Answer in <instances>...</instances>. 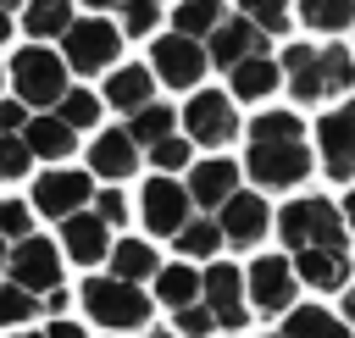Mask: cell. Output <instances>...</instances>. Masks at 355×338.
Instances as JSON below:
<instances>
[{"mask_svg":"<svg viewBox=\"0 0 355 338\" xmlns=\"http://www.w3.org/2000/svg\"><path fill=\"white\" fill-rule=\"evenodd\" d=\"M83 310H89V321H100L105 332H133V327H144L150 321V299H144V288H133V283H116V277H89L83 283Z\"/></svg>","mask_w":355,"mask_h":338,"instance_id":"5","label":"cell"},{"mask_svg":"<svg viewBox=\"0 0 355 338\" xmlns=\"http://www.w3.org/2000/svg\"><path fill=\"white\" fill-rule=\"evenodd\" d=\"M83 6H94V11H111V6H122V0H83Z\"/></svg>","mask_w":355,"mask_h":338,"instance_id":"44","label":"cell"},{"mask_svg":"<svg viewBox=\"0 0 355 338\" xmlns=\"http://www.w3.org/2000/svg\"><path fill=\"white\" fill-rule=\"evenodd\" d=\"M39 338H89V332H83L78 321H67V316H55V321H50V327H44Z\"/></svg>","mask_w":355,"mask_h":338,"instance_id":"40","label":"cell"},{"mask_svg":"<svg viewBox=\"0 0 355 338\" xmlns=\"http://www.w3.org/2000/svg\"><path fill=\"white\" fill-rule=\"evenodd\" d=\"M61 44H67V66L89 78V72H105V66L116 61L122 33H116L105 17H83V22H72V28L61 33Z\"/></svg>","mask_w":355,"mask_h":338,"instance_id":"13","label":"cell"},{"mask_svg":"<svg viewBox=\"0 0 355 338\" xmlns=\"http://www.w3.org/2000/svg\"><path fill=\"white\" fill-rule=\"evenodd\" d=\"M277 78H283L294 105H338V100L355 94V55L338 39H327V44H288L277 55Z\"/></svg>","mask_w":355,"mask_h":338,"instance_id":"3","label":"cell"},{"mask_svg":"<svg viewBox=\"0 0 355 338\" xmlns=\"http://www.w3.org/2000/svg\"><path fill=\"white\" fill-rule=\"evenodd\" d=\"M155 299L178 316V310H189L194 299H200V272L189 266V260H172V266H161L155 272Z\"/></svg>","mask_w":355,"mask_h":338,"instance_id":"25","label":"cell"},{"mask_svg":"<svg viewBox=\"0 0 355 338\" xmlns=\"http://www.w3.org/2000/svg\"><path fill=\"white\" fill-rule=\"evenodd\" d=\"M6 255H11V244H6V238H0V272H6Z\"/></svg>","mask_w":355,"mask_h":338,"instance_id":"45","label":"cell"},{"mask_svg":"<svg viewBox=\"0 0 355 338\" xmlns=\"http://www.w3.org/2000/svg\"><path fill=\"white\" fill-rule=\"evenodd\" d=\"M316 150H311V127L294 111H261L250 122L244 139V172L255 183V194H288L311 177Z\"/></svg>","mask_w":355,"mask_h":338,"instance_id":"2","label":"cell"},{"mask_svg":"<svg viewBox=\"0 0 355 338\" xmlns=\"http://www.w3.org/2000/svg\"><path fill=\"white\" fill-rule=\"evenodd\" d=\"M28 127V111L17 100H0V133H22Z\"/></svg>","mask_w":355,"mask_h":338,"instance_id":"39","label":"cell"},{"mask_svg":"<svg viewBox=\"0 0 355 338\" xmlns=\"http://www.w3.org/2000/svg\"><path fill=\"white\" fill-rule=\"evenodd\" d=\"M122 133L139 144V155H150L155 144L178 139V111H172V105H161V100H150L144 111H133V116H128V127H122Z\"/></svg>","mask_w":355,"mask_h":338,"instance_id":"22","label":"cell"},{"mask_svg":"<svg viewBox=\"0 0 355 338\" xmlns=\"http://www.w3.org/2000/svg\"><path fill=\"white\" fill-rule=\"evenodd\" d=\"M272 89H283V78H277V55H255V61H244V66H233L227 72V100H266Z\"/></svg>","mask_w":355,"mask_h":338,"instance_id":"21","label":"cell"},{"mask_svg":"<svg viewBox=\"0 0 355 338\" xmlns=\"http://www.w3.org/2000/svg\"><path fill=\"white\" fill-rule=\"evenodd\" d=\"M311 150H316V166H322L333 183H344V188L355 183V94L322 111Z\"/></svg>","mask_w":355,"mask_h":338,"instance_id":"6","label":"cell"},{"mask_svg":"<svg viewBox=\"0 0 355 338\" xmlns=\"http://www.w3.org/2000/svg\"><path fill=\"white\" fill-rule=\"evenodd\" d=\"M211 222H216V233H222V249H255V244L266 238V227H272V205H266V194L239 188V194H227V199L211 211Z\"/></svg>","mask_w":355,"mask_h":338,"instance_id":"9","label":"cell"},{"mask_svg":"<svg viewBox=\"0 0 355 338\" xmlns=\"http://www.w3.org/2000/svg\"><path fill=\"white\" fill-rule=\"evenodd\" d=\"M349 255H355V244H349Z\"/></svg>","mask_w":355,"mask_h":338,"instance_id":"51","label":"cell"},{"mask_svg":"<svg viewBox=\"0 0 355 338\" xmlns=\"http://www.w3.org/2000/svg\"><path fill=\"white\" fill-rule=\"evenodd\" d=\"M172 244H178V255H222V233L211 216H189Z\"/></svg>","mask_w":355,"mask_h":338,"instance_id":"32","label":"cell"},{"mask_svg":"<svg viewBox=\"0 0 355 338\" xmlns=\"http://www.w3.org/2000/svg\"><path fill=\"white\" fill-rule=\"evenodd\" d=\"M6 39H11V17L0 11V44H6Z\"/></svg>","mask_w":355,"mask_h":338,"instance_id":"43","label":"cell"},{"mask_svg":"<svg viewBox=\"0 0 355 338\" xmlns=\"http://www.w3.org/2000/svg\"><path fill=\"white\" fill-rule=\"evenodd\" d=\"M338 321H344V327H349V332H355V283H349V288H344V316H338Z\"/></svg>","mask_w":355,"mask_h":338,"instance_id":"42","label":"cell"},{"mask_svg":"<svg viewBox=\"0 0 355 338\" xmlns=\"http://www.w3.org/2000/svg\"><path fill=\"white\" fill-rule=\"evenodd\" d=\"M67 28H72V0H28V11H22V33L50 39V33H67Z\"/></svg>","mask_w":355,"mask_h":338,"instance_id":"29","label":"cell"},{"mask_svg":"<svg viewBox=\"0 0 355 338\" xmlns=\"http://www.w3.org/2000/svg\"><path fill=\"white\" fill-rule=\"evenodd\" d=\"M139 144L122 133V127H105V133H94V144H89V172L94 177H105V183H122V177H133L139 172Z\"/></svg>","mask_w":355,"mask_h":338,"instance_id":"18","label":"cell"},{"mask_svg":"<svg viewBox=\"0 0 355 338\" xmlns=\"http://www.w3.org/2000/svg\"><path fill=\"white\" fill-rule=\"evenodd\" d=\"M0 89H6V72H0Z\"/></svg>","mask_w":355,"mask_h":338,"instance_id":"49","label":"cell"},{"mask_svg":"<svg viewBox=\"0 0 355 338\" xmlns=\"http://www.w3.org/2000/svg\"><path fill=\"white\" fill-rule=\"evenodd\" d=\"M211 72V61H205V44H194V39H183V33H161L155 39V50H150V78H161L166 89H200V78Z\"/></svg>","mask_w":355,"mask_h":338,"instance_id":"12","label":"cell"},{"mask_svg":"<svg viewBox=\"0 0 355 338\" xmlns=\"http://www.w3.org/2000/svg\"><path fill=\"white\" fill-rule=\"evenodd\" d=\"M6 283L11 288H22V294H55L61 288V249L50 244V238H22V244H11V255H6Z\"/></svg>","mask_w":355,"mask_h":338,"instance_id":"11","label":"cell"},{"mask_svg":"<svg viewBox=\"0 0 355 338\" xmlns=\"http://www.w3.org/2000/svg\"><path fill=\"white\" fill-rule=\"evenodd\" d=\"M11 6H17V0H0V11H6V17H11Z\"/></svg>","mask_w":355,"mask_h":338,"instance_id":"46","label":"cell"},{"mask_svg":"<svg viewBox=\"0 0 355 338\" xmlns=\"http://www.w3.org/2000/svg\"><path fill=\"white\" fill-rule=\"evenodd\" d=\"M294 17L311 33H344L355 28V0H294Z\"/></svg>","mask_w":355,"mask_h":338,"instance_id":"28","label":"cell"},{"mask_svg":"<svg viewBox=\"0 0 355 338\" xmlns=\"http://www.w3.org/2000/svg\"><path fill=\"white\" fill-rule=\"evenodd\" d=\"M255 55H272V39H266L261 28H250L239 11L222 17V22L211 28V39H205V61L222 66V72H233V66H244V61H255Z\"/></svg>","mask_w":355,"mask_h":338,"instance_id":"14","label":"cell"},{"mask_svg":"<svg viewBox=\"0 0 355 338\" xmlns=\"http://www.w3.org/2000/svg\"><path fill=\"white\" fill-rule=\"evenodd\" d=\"M50 116H55L67 133L94 127V122H100V94H89V89H67V94H61V105H55Z\"/></svg>","mask_w":355,"mask_h":338,"instance_id":"31","label":"cell"},{"mask_svg":"<svg viewBox=\"0 0 355 338\" xmlns=\"http://www.w3.org/2000/svg\"><path fill=\"white\" fill-rule=\"evenodd\" d=\"M349 55H355V50H349Z\"/></svg>","mask_w":355,"mask_h":338,"instance_id":"52","label":"cell"},{"mask_svg":"<svg viewBox=\"0 0 355 338\" xmlns=\"http://www.w3.org/2000/svg\"><path fill=\"white\" fill-rule=\"evenodd\" d=\"M11 338H39V332H11Z\"/></svg>","mask_w":355,"mask_h":338,"instance_id":"48","label":"cell"},{"mask_svg":"<svg viewBox=\"0 0 355 338\" xmlns=\"http://www.w3.org/2000/svg\"><path fill=\"white\" fill-rule=\"evenodd\" d=\"M222 17H227V11H222V0H178V6H172V33H183V39L205 44V39H211V28H216Z\"/></svg>","mask_w":355,"mask_h":338,"instance_id":"27","label":"cell"},{"mask_svg":"<svg viewBox=\"0 0 355 338\" xmlns=\"http://www.w3.org/2000/svg\"><path fill=\"white\" fill-rule=\"evenodd\" d=\"M28 227H33V211H28L22 199H0V238H6V244H22Z\"/></svg>","mask_w":355,"mask_h":338,"instance_id":"35","label":"cell"},{"mask_svg":"<svg viewBox=\"0 0 355 338\" xmlns=\"http://www.w3.org/2000/svg\"><path fill=\"white\" fill-rule=\"evenodd\" d=\"M277 238L288 249L300 288H311V294H344L349 288L355 255H349V233H344V216L333 199H322V194L288 199L277 211Z\"/></svg>","mask_w":355,"mask_h":338,"instance_id":"1","label":"cell"},{"mask_svg":"<svg viewBox=\"0 0 355 338\" xmlns=\"http://www.w3.org/2000/svg\"><path fill=\"white\" fill-rule=\"evenodd\" d=\"M11 83H17V105L28 111H55L61 105V94L72 89L67 83V61L55 55V50H44V44H28V50H17L11 55Z\"/></svg>","mask_w":355,"mask_h":338,"instance_id":"4","label":"cell"},{"mask_svg":"<svg viewBox=\"0 0 355 338\" xmlns=\"http://www.w3.org/2000/svg\"><path fill=\"white\" fill-rule=\"evenodd\" d=\"M155 272H161V260H155V249H150L144 238H122V244L111 249V277H116V283H133V288H139V283L155 277Z\"/></svg>","mask_w":355,"mask_h":338,"instance_id":"26","label":"cell"},{"mask_svg":"<svg viewBox=\"0 0 355 338\" xmlns=\"http://www.w3.org/2000/svg\"><path fill=\"white\" fill-rule=\"evenodd\" d=\"M22 144H28V155H39V161H67L72 144H78V133H67L55 116H28Z\"/></svg>","mask_w":355,"mask_h":338,"instance_id":"24","label":"cell"},{"mask_svg":"<svg viewBox=\"0 0 355 338\" xmlns=\"http://www.w3.org/2000/svg\"><path fill=\"white\" fill-rule=\"evenodd\" d=\"M300 299V277L288 266V255H255L244 272V305L261 316H288Z\"/></svg>","mask_w":355,"mask_h":338,"instance_id":"8","label":"cell"},{"mask_svg":"<svg viewBox=\"0 0 355 338\" xmlns=\"http://www.w3.org/2000/svg\"><path fill=\"white\" fill-rule=\"evenodd\" d=\"M28 144H22V133H0V177H22L28 172Z\"/></svg>","mask_w":355,"mask_h":338,"instance_id":"36","label":"cell"},{"mask_svg":"<svg viewBox=\"0 0 355 338\" xmlns=\"http://www.w3.org/2000/svg\"><path fill=\"white\" fill-rule=\"evenodd\" d=\"M89 205H94V216H100L105 227H122V222H128V199H122L116 188H100V194H94Z\"/></svg>","mask_w":355,"mask_h":338,"instance_id":"38","label":"cell"},{"mask_svg":"<svg viewBox=\"0 0 355 338\" xmlns=\"http://www.w3.org/2000/svg\"><path fill=\"white\" fill-rule=\"evenodd\" d=\"M338 216H344V233L355 238V183H349V194H344V205H338Z\"/></svg>","mask_w":355,"mask_h":338,"instance_id":"41","label":"cell"},{"mask_svg":"<svg viewBox=\"0 0 355 338\" xmlns=\"http://www.w3.org/2000/svg\"><path fill=\"white\" fill-rule=\"evenodd\" d=\"M244 188V177H239V161H227V155H211V161H200V166H189V177H183V194H189V205H194V216H211L227 194H239Z\"/></svg>","mask_w":355,"mask_h":338,"instance_id":"17","label":"cell"},{"mask_svg":"<svg viewBox=\"0 0 355 338\" xmlns=\"http://www.w3.org/2000/svg\"><path fill=\"white\" fill-rule=\"evenodd\" d=\"M150 338H178V332H150Z\"/></svg>","mask_w":355,"mask_h":338,"instance_id":"47","label":"cell"},{"mask_svg":"<svg viewBox=\"0 0 355 338\" xmlns=\"http://www.w3.org/2000/svg\"><path fill=\"white\" fill-rule=\"evenodd\" d=\"M150 100H155V78H150V66H116V72L105 78V94H100V105H111V111H122V116L144 111Z\"/></svg>","mask_w":355,"mask_h":338,"instance_id":"20","label":"cell"},{"mask_svg":"<svg viewBox=\"0 0 355 338\" xmlns=\"http://www.w3.org/2000/svg\"><path fill=\"white\" fill-rule=\"evenodd\" d=\"M89 199H94V177H89L83 166H55V172H44V177L33 183V211H44V216H55V222L78 216Z\"/></svg>","mask_w":355,"mask_h":338,"instance_id":"15","label":"cell"},{"mask_svg":"<svg viewBox=\"0 0 355 338\" xmlns=\"http://www.w3.org/2000/svg\"><path fill=\"white\" fill-rule=\"evenodd\" d=\"M216 332V321H211V310L194 299L189 310H178V338H211Z\"/></svg>","mask_w":355,"mask_h":338,"instance_id":"37","label":"cell"},{"mask_svg":"<svg viewBox=\"0 0 355 338\" xmlns=\"http://www.w3.org/2000/svg\"><path fill=\"white\" fill-rule=\"evenodd\" d=\"M200 305L211 310L216 332H239L250 321V305H244V272L233 260H211L200 272Z\"/></svg>","mask_w":355,"mask_h":338,"instance_id":"10","label":"cell"},{"mask_svg":"<svg viewBox=\"0 0 355 338\" xmlns=\"http://www.w3.org/2000/svg\"><path fill=\"white\" fill-rule=\"evenodd\" d=\"M61 249H67L78 266H94V260L111 255V227H105L94 211H78V216L61 222Z\"/></svg>","mask_w":355,"mask_h":338,"instance_id":"19","label":"cell"},{"mask_svg":"<svg viewBox=\"0 0 355 338\" xmlns=\"http://www.w3.org/2000/svg\"><path fill=\"white\" fill-rule=\"evenodd\" d=\"M139 216H144V227L155 233V238H178V227L194 216V205H189V194H183V183L178 177H150L144 183V194H139Z\"/></svg>","mask_w":355,"mask_h":338,"instance_id":"16","label":"cell"},{"mask_svg":"<svg viewBox=\"0 0 355 338\" xmlns=\"http://www.w3.org/2000/svg\"><path fill=\"white\" fill-rule=\"evenodd\" d=\"M266 338H277V332H266Z\"/></svg>","mask_w":355,"mask_h":338,"instance_id":"50","label":"cell"},{"mask_svg":"<svg viewBox=\"0 0 355 338\" xmlns=\"http://www.w3.org/2000/svg\"><path fill=\"white\" fill-rule=\"evenodd\" d=\"M239 17L272 39V33H288V22H294V0H239Z\"/></svg>","mask_w":355,"mask_h":338,"instance_id":"30","label":"cell"},{"mask_svg":"<svg viewBox=\"0 0 355 338\" xmlns=\"http://www.w3.org/2000/svg\"><path fill=\"white\" fill-rule=\"evenodd\" d=\"M116 11H122V28H116V33H150V28L161 22V6H155V0H122Z\"/></svg>","mask_w":355,"mask_h":338,"instance_id":"34","label":"cell"},{"mask_svg":"<svg viewBox=\"0 0 355 338\" xmlns=\"http://www.w3.org/2000/svg\"><path fill=\"white\" fill-rule=\"evenodd\" d=\"M178 122H183V139L189 144H205V150H222V144L239 139V105L222 89H194Z\"/></svg>","mask_w":355,"mask_h":338,"instance_id":"7","label":"cell"},{"mask_svg":"<svg viewBox=\"0 0 355 338\" xmlns=\"http://www.w3.org/2000/svg\"><path fill=\"white\" fill-rule=\"evenodd\" d=\"M33 316H44V305H39L33 294H22V288L0 283V327H28Z\"/></svg>","mask_w":355,"mask_h":338,"instance_id":"33","label":"cell"},{"mask_svg":"<svg viewBox=\"0 0 355 338\" xmlns=\"http://www.w3.org/2000/svg\"><path fill=\"white\" fill-rule=\"evenodd\" d=\"M277 338H355V332H349L327 305H294V310L283 316Z\"/></svg>","mask_w":355,"mask_h":338,"instance_id":"23","label":"cell"}]
</instances>
